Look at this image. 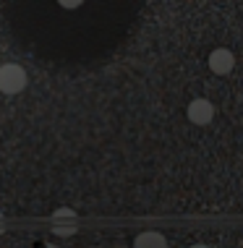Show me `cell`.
Returning a JSON list of instances; mask_svg holds the SVG:
<instances>
[{
	"instance_id": "cell-1",
	"label": "cell",
	"mask_w": 243,
	"mask_h": 248,
	"mask_svg": "<svg viewBox=\"0 0 243 248\" xmlns=\"http://www.w3.org/2000/svg\"><path fill=\"white\" fill-rule=\"evenodd\" d=\"M26 81L29 78H26V71L21 65H16V63L0 65V94H5V97L18 94V92L26 89Z\"/></svg>"
},
{
	"instance_id": "cell-2",
	"label": "cell",
	"mask_w": 243,
	"mask_h": 248,
	"mask_svg": "<svg viewBox=\"0 0 243 248\" xmlns=\"http://www.w3.org/2000/svg\"><path fill=\"white\" fill-rule=\"evenodd\" d=\"M188 120H191L194 125H209L214 120V105L209 102V99H194L191 105H188Z\"/></svg>"
},
{
	"instance_id": "cell-3",
	"label": "cell",
	"mask_w": 243,
	"mask_h": 248,
	"mask_svg": "<svg viewBox=\"0 0 243 248\" xmlns=\"http://www.w3.org/2000/svg\"><path fill=\"white\" fill-rule=\"evenodd\" d=\"M233 65H235V55L225 47L214 50L209 55V68H212V73H217V76H227L233 71Z\"/></svg>"
},
{
	"instance_id": "cell-4",
	"label": "cell",
	"mask_w": 243,
	"mask_h": 248,
	"mask_svg": "<svg viewBox=\"0 0 243 248\" xmlns=\"http://www.w3.org/2000/svg\"><path fill=\"white\" fill-rule=\"evenodd\" d=\"M133 246L136 248H165L167 246V240H165V235L162 232H139L136 235V240H133Z\"/></svg>"
},
{
	"instance_id": "cell-5",
	"label": "cell",
	"mask_w": 243,
	"mask_h": 248,
	"mask_svg": "<svg viewBox=\"0 0 243 248\" xmlns=\"http://www.w3.org/2000/svg\"><path fill=\"white\" fill-rule=\"evenodd\" d=\"M81 3L84 0H58V5H63V8H79Z\"/></svg>"
}]
</instances>
